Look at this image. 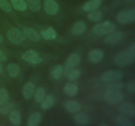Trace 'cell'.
Returning a JSON list of instances; mask_svg holds the SVG:
<instances>
[{
  "mask_svg": "<svg viewBox=\"0 0 135 126\" xmlns=\"http://www.w3.org/2000/svg\"><path fill=\"white\" fill-rule=\"evenodd\" d=\"M116 25L110 20L98 23L93 27L92 31L98 35H104L115 31Z\"/></svg>",
  "mask_w": 135,
  "mask_h": 126,
  "instance_id": "cell-1",
  "label": "cell"
},
{
  "mask_svg": "<svg viewBox=\"0 0 135 126\" xmlns=\"http://www.w3.org/2000/svg\"><path fill=\"white\" fill-rule=\"evenodd\" d=\"M135 55L129 51H123L119 52L115 57V63L119 66H126L133 64Z\"/></svg>",
  "mask_w": 135,
  "mask_h": 126,
  "instance_id": "cell-2",
  "label": "cell"
},
{
  "mask_svg": "<svg viewBox=\"0 0 135 126\" xmlns=\"http://www.w3.org/2000/svg\"><path fill=\"white\" fill-rule=\"evenodd\" d=\"M104 99L109 104H117L123 99V94L121 91L107 89L104 94Z\"/></svg>",
  "mask_w": 135,
  "mask_h": 126,
  "instance_id": "cell-3",
  "label": "cell"
},
{
  "mask_svg": "<svg viewBox=\"0 0 135 126\" xmlns=\"http://www.w3.org/2000/svg\"><path fill=\"white\" fill-rule=\"evenodd\" d=\"M7 37L12 43L17 45L22 43L26 38L23 32L16 28H13L8 30L7 32Z\"/></svg>",
  "mask_w": 135,
  "mask_h": 126,
  "instance_id": "cell-4",
  "label": "cell"
},
{
  "mask_svg": "<svg viewBox=\"0 0 135 126\" xmlns=\"http://www.w3.org/2000/svg\"><path fill=\"white\" fill-rule=\"evenodd\" d=\"M117 20L121 24L133 23L135 21V10H125L120 12L117 16Z\"/></svg>",
  "mask_w": 135,
  "mask_h": 126,
  "instance_id": "cell-5",
  "label": "cell"
},
{
  "mask_svg": "<svg viewBox=\"0 0 135 126\" xmlns=\"http://www.w3.org/2000/svg\"><path fill=\"white\" fill-rule=\"evenodd\" d=\"M22 59L32 64H38L43 62V59L40 56L38 52L33 49L28 50L22 54Z\"/></svg>",
  "mask_w": 135,
  "mask_h": 126,
  "instance_id": "cell-6",
  "label": "cell"
},
{
  "mask_svg": "<svg viewBox=\"0 0 135 126\" xmlns=\"http://www.w3.org/2000/svg\"><path fill=\"white\" fill-rule=\"evenodd\" d=\"M123 77V73L119 70H108L102 76V81L104 83H109L120 80Z\"/></svg>",
  "mask_w": 135,
  "mask_h": 126,
  "instance_id": "cell-7",
  "label": "cell"
},
{
  "mask_svg": "<svg viewBox=\"0 0 135 126\" xmlns=\"http://www.w3.org/2000/svg\"><path fill=\"white\" fill-rule=\"evenodd\" d=\"M123 34L121 32H112L104 38V42L108 45H113L119 43L123 39Z\"/></svg>",
  "mask_w": 135,
  "mask_h": 126,
  "instance_id": "cell-8",
  "label": "cell"
},
{
  "mask_svg": "<svg viewBox=\"0 0 135 126\" xmlns=\"http://www.w3.org/2000/svg\"><path fill=\"white\" fill-rule=\"evenodd\" d=\"M44 6L45 12L50 15L56 14L59 10V5L55 0H44Z\"/></svg>",
  "mask_w": 135,
  "mask_h": 126,
  "instance_id": "cell-9",
  "label": "cell"
},
{
  "mask_svg": "<svg viewBox=\"0 0 135 126\" xmlns=\"http://www.w3.org/2000/svg\"><path fill=\"white\" fill-rule=\"evenodd\" d=\"M119 111L127 116L134 117L135 115L134 104L131 102H123L119 107Z\"/></svg>",
  "mask_w": 135,
  "mask_h": 126,
  "instance_id": "cell-10",
  "label": "cell"
},
{
  "mask_svg": "<svg viewBox=\"0 0 135 126\" xmlns=\"http://www.w3.org/2000/svg\"><path fill=\"white\" fill-rule=\"evenodd\" d=\"M104 56V52L99 49H95L89 52L88 55V59L91 62L98 64L103 60Z\"/></svg>",
  "mask_w": 135,
  "mask_h": 126,
  "instance_id": "cell-11",
  "label": "cell"
},
{
  "mask_svg": "<svg viewBox=\"0 0 135 126\" xmlns=\"http://www.w3.org/2000/svg\"><path fill=\"white\" fill-rule=\"evenodd\" d=\"M35 91V85L32 81H28L22 87V93L24 98L28 100L32 98Z\"/></svg>",
  "mask_w": 135,
  "mask_h": 126,
  "instance_id": "cell-12",
  "label": "cell"
},
{
  "mask_svg": "<svg viewBox=\"0 0 135 126\" xmlns=\"http://www.w3.org/2000/svg\"><path fill=\"white\" fill-rule=\"evenodd\" d=\"M81 60V57L77 53L71 54L65 62V69H70L77 66Z\"/></svg>",
  "mask_w": 135,
  "mask_h": 126,
  "instance_id": "cell-13",
  "label": "cell"
},
{
  "mask_svg": "<svg viewBox=\"0 0 135 126\" xmlns=\"http://www.w3.org/2000/svg\"><path fill=\"white\" fill-rule=\"evenodd\" d=\"M22 32H23L24 35H25L26 38L30 39V40L34 41H38L41 39L40 34L36 30L32 28H25L22 30Z\"/></svg>",
  "mask_w": 135,
  "mask_h": 126,
  "instance_id": "cell-14",
  "label": "cell"
},
{
  "mask_svg": "<svg viewBox=\"0 0 135 126\" xmlns=\"http://www.w3.org/2000/svg\"><path fill=\"white\" fill-rule=\"evenodd\" d=\"M115 122L117 125L120 126H133L134 122L126 115L119 114L115 118Z\"/></svg>",
  "mask_w": 135,
  "mask_h": 126,
  "instance_id": "cell-15",
  "label": "cell"
},
{
  "mask_svg": "<svg viewBox=\"0 0 135 126\" xmlns=\"http://www.w3.org/2000/svg\"><path fill=\"white\" fill-rule=\"evenodd\" d=\"M65 108L70 113H76L81 109V105L78 101L71 100L65 103Z\"/></svg>",
  "mask_w": 135,
  "mask_h": 126,
  "instance_id": "cell-16",
  "label": "cell"
},
{
  "mask_svg": "<svg viewBox=\"0 0 135 126\" xmlns=\"http://www.w3.org/2000/svg\"><path fill=\"white\" fill-rule=\"evenodd\" d=\"M101 5L102 0H89L83 5V9L85 12H90L98 9Z\"/></svg>",
  "mask_w": 135,
  "mask_h": 126,
  "instance_id": "cell-17",
  "label": "cell"
},
{
  "mask_svg": "<svg viewBox=\"0 0 135 126\" xmlns=\"http://www.w3.org/2000/svg\"><path fill=\"white\" fill-rule=\"evenodd\" d=\"M42 119V116L39 112H33L29 116L28 119V126H37L39 125Z\"/></svg>",
  "mask_w": 135,
  "mask_h": 126,
  "instance_id": "cell-18",
  "label": "cell"
},
{
  "mask_svg": "<svg viewBox=\"0 0 135 126\" xmlns=\"http://www.w3.org/2000/svg\"><path fill=\"white\" fill-rule=\"evenodd\" d=\"M65 74L67 80L69 81H74L80 77L81 72L78 68H72L70 69H65Z\"/></svg>",
  "mask_w": 135,
  "mask_h": 126,
  "instance_id": "cell-19",
  "label": "cell"
},
{
  "mask_svg": "<svg viewBox=\"0 0 135 126\" xmlns=\"http://www.w3.org/2000/svg\"><path fill=\"white\" fill-rule=\"evenodd\" d=\"M86 30V24L84 21L79 20L75 22L72 28V33L75 35H80Z\"/></svg>",
  "mask_w": 135,
  "mask_h": 126,
  "instance_id": "cell-20",
  "label": "cell"
},
{
  "mask_svg": "<svg viewBox=\"0 0 135 126\" xmlns=\"http://www.w3.org/2000/svg\"><path fill=\"white\" fill-rule=\"evenodd\" d=\"M57 32L52 27L47 28L46 30H42L41 32V36L43 37L46 40H52L57 38Z\"/></svg>",
  "mask_w": 135,
  "mask_h": 126,
  "instance_id": "cell-21",
  "label": "cell"
},
{
  "mask_svg": "<svg viewBox=\"0 0 135 126\" xmlns=\"http://www.w3.org/2000/svg\"><path fill=\"white\" fill-rule=\"evenodd\" d=\"M9 119L14 125H19L22 121L21 112L18 110H13L9 113Z\"/></svg>",
  "mask_w": 135,
  "mask_h": 126,
  "instance_id": "cell-22",
  "label": "cell"
},
{
  "mask_svg": "<svg viewBox=\"0 0 135 126\" xmlns=\"http://www.w3.org/2000/svg\"><path fill=\"white\" fill-rule=\"evenodd\" d=\"M54 104H55V98L51 94H49V95L46 96L42 100L40 106L42 108L46 110V109H49L50 108L52 107Z\"/></svg>",
  "mask_w": 135,
  "mask_h": 126,
  "instance_id": "cell-23",
  "label": "cell"
},
{
  "mask_svg": "<svg viewBox=\"0 0 135 126\" xmlns=\"http://www.w3.org/2000/svg\"><path fill=\"white\" fill-rule=\"evenodd\" d=\"M63 91L69 97H73L78 91V87L72 83H68L65 85L63 87Z\"/></svg>",
  "mask_w": 135,
  "mask_h": 126,
  "instance_id": "cell-24",
  "label": "cell"
},
{
  "mask_svg": "<svg viewBox=\"0 0 135 126\" xmlns=\"http://www.w3.org/2000/svg\"><path fill=\"white\" fill-rule=\"evenodd\" d=\"M87 18L93 22H98L100 21L103 18L102 12L99 10H93L88 12L87 14Z\"/></svg>",
  "mask_w": 135,
  "mask_h": 126,
  "instance_id": "cell-25",
  "label": "cell"
},
{
  "mask_svg": "<svg viewBox=\"0 0 135 126\" xmlns=\"http://www.w3.org/2000/svg\"><path fill=\"white\" fill-rule=\"evenodd\" d=\"M74 120L79 125H86L89 123V118L86 114L83 112L76 114L74 116Z\"/></svg>",
  "mask_w": 135,
  "mask_h": 126,
  "instance_id": "cell-26",
  "label": "cell"
},
{
  "mask_svg": "<svg viewBox=\"0 0 135 126\" xmlns=\"http://www.w3.org/2000/svg\"><path fill=\"white\" fill-rule=\"evenodd\" d=\"M7 71L11 77H16L20 73V67L16 63H11L7 66Z\"/></svg>",
  "mask_w": 135,
  "mask_h": 126,
  "instance_id": "cell-27",
  "label": "cell"
},
{
  "mask_svg": "<svg viewBox=\"0 0 135 126\" xmlns=\"http://www.w3.org/2000/svg\"><path fill=\"white\" fill-rule=\"evenodd\" d=\"M12 6L19 11H24L27 9V4L24 0H11Z\"/></svg>",
  "mask_w": 135,
  "mask_h": 126,
  "instance_id": "cell-28",
  "label": "cell"
},
{
  "mask_svg": "<svg viewBox=\"0 0 135 126\" xmlns=\"http://www.w3.org/2000/svg\"><path fill=\"white\" fill-rule=\"evenodd\" d=\"M27 6L33 12H38L41 8L40 0H26Z\"/></svg>",
  "mask_w": 135,
  "mask_h": 126,
  "instance_id": "cell-29",
  "label": "cell"
},
{
  "mask_svg": "<svg viewBox=\"0 0 135 126\" xmlns=\"http://www.w3.org/2000/svg\"><path fill=\"white\" fill-rule=\"evenodd\" d=\"M124 84L122 81L117 80V81H112V82L108 83L107 85L106 88L107 89L109 90H119L121 91L123 88Z\"/></svg>",
  "mask_w": 135,
  "mask_h": 126,
  "instance_id": "cell-30",
  "label": "cell"
},
{
  "mask_svg": "<svg viewBox=\"0 0 135 126\" xmlns=\"http://www.w3.org/2000/svg\"><path fill=\"white\" fill-rule=\"evenodd\" d=\"M63 72V66L60 64H58L56 66L54 67V69L52 70L51 72V75L52 77L55 80H59L61 77Z\"/></svg>",
  "mask_w": 135,
  "mask_h": 126,
  "instance_id": "cell-31",
  "label": "cell"
},
{
  "mask_svg": "<svg viewBox=\"0 0 135 126\" xmlns=\"http://www.w3.org/2000/svg\"><path fill=\"white\" fill-rule=\"evenodd\" d=\"M9 94L8 91L5 88L0 89V106L5 104L9 102Z\"/></svg>",
  "mask_w": 135,
  "mask_h": 126,
  "instance_id": "cell-32",
  "label": "cell"
},
{
  "mask_svg": "<svg viewBox=\"0 0 135 126\" xmlns=\"http://www.w3.org/2000/svg\"><path fill=\"white\" fill-rule=\"evenodd\" d=\"M46 97V91L43 87H38L36 90L34 94V100L37 102H41Z\"/></svg>",
  "mask_w": 135,
  "mask_h": 126,
  "instance_id": "cell-33",
  "label": "cell"
},
{
  "mask_svg": "<svg viewBox=\"0 0 135 126\" xmlns=\"http://www.w3.org/2000/svg\"><path fill=\"white\" fill-rule=\"evenodd\" d=\"M15 104L8 102L5 104L0 106V113L2 114H9L12 110H15Z\"/></svg>",
  "mask_w": 135,
  "mask_h": 126,
  "instance_id": "cell-34",
  "label": "cell"
},
{
  "mask_svg": "<svg viewBox=\"0 0 135 126\" xmlns=\"http://www.w3.org/2000/svg\"><path fill=\"white\" fill-rule=\"evenodd\" d=\"M0 8L7 13H10L12 10L11 5L7 0H0Z\"/></svg>",
  "mask_w": 135,
  "mask_h": 126,
  "instance_id": "cell-35",
  "label": "cell"
},
{
  "mask_svg": "<svg viewBox=\"0 0 135 126\" xmlns=\"http://www.w3.org/2000/svg\"><path fill=\"white\" fill-rule=\"evenodd\" d=\"M127 88L128 90L131 93H134L135 91V82L134 81H130L127 83Z\"/></svg>",
  "mask_w": 135,
  "mask_h": 126,
  "instance_id": "cell-36",
  "label": "cell"
},
{
  "mask_svg": "<svg viewBox=\"0 0 135 126\" xmlns=\"http://www.w3.org/2000/svg\"><path fill=\"white\" fill-rule=\"evenodd\" d=\"M7 60V55L4 53L3 51L0 49V62H5Z\"/></svg>",
  "mask_w": 135,
  "mask_h": 126,
  "instance_id": "cell-37",
  "label": "cell"
},
{
  "mask_svg": "<svg viewBox=\"0 0 135 126\" xmlns=\"http://www.w3.org/2000/svg\"><path fill=\"white\" fill-rule=\"evenodd\" d=\"M129 51H130L131 53L134 54V55H135V43H133V44L131 45L130 48H129Z\"/></svg>",
  "mask_w": 135,
  "mask_h": 126,
  "instance_id": "cell-38",
  "label": "cell"
},
{
  "mask_svg": "<svg viewBox=\"0 0 135 126\" xmlns=\"http://www.w3.org/2000/svg\"><path fill=\"white\" fill-rule=\"evenodd\" d=\"M3 41V37L0 34V43H2Z\"/></svg>",
  "mask_w": 135,
  "mask_h": 126,
  "instance_id": "cell-39",
  "label": "cell"
},
{
  "mask_svg": "<svg viewBox=\"0 0 135 126\" xmlns=\"http://www.w3.org/2000/svg\"><path fill=\"white\" fill-rule=\"evenodd\" d=\"M2 71H3V67H2V65H1V64L0 63V74L2 72Z\"/></svg>",
  "mask_w": 135,
  "mask_h": 126,
  "instance_id": "cell-40",
  "label": "cell"
},
{
  "mask_svg": "<svg viewBox=\"0 0 135 126\" xmlns=\"http://www.w3.org/2000/svg\"><path fill=\"white\" fill-rule=\"evenodd\" d=\"M100 126H108V125L105 124V123H102V124L100 125Z\"/></svg>",
  "mask_w": 135,
  "mask_h": 126,
  "instance_id": "cell-41",
  "label": "cell"
},
{
  "mask_svg": "<svg viewBox=\"0 0 135 126\" xmlns=\"http://www.w3.org/2000/svg\"><path fill=\"white\" fill-rule=\"evenodd\" d=\"M127 1H133V0H127Z\"/></svg>",
  "mask_w": 135,
  "mask_h": 126,
  "instance_id": "cell-42",
  "label": "cell"
}]
</instances>
